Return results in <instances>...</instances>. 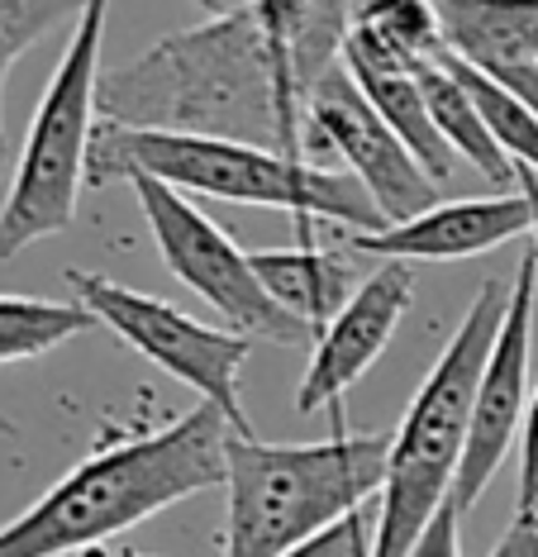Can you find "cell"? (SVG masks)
<instances>
[{
  "label": "cell",
  "mask_w": 538,
  "mask_h": 557,
  "mask_svg": "<svg viewBox=\"0 0 538 557\" xmlns=\"http://www.w3.org/2000/svg\"><path fill=\"white\" fill-rule=\"evenodd\" d=\"M68 286L76 290V306L96 324H106L120 344H130L138 358H148L152 367L191 386L210 410L224 414L234 434H253L239 396V372L253 352V338L234 334V329H210L191 320L186 310H176L172 300L144 296V290L120 286L100 272L68 268Z\"/></svg>",
  "instance_id": "obj_7"
},
{
  "label": "cell",
  "mask_w": 538,
  "mask_h": 557,
  "mask_svg": "<svg viewBox=\"0 0 538 557\" xmlns=\"http://www.w3.org/2000/svg\"><path fill=\"white\" fill-rule=\"evenodd\" d=\"M196 5H200L210 20H220V15H239V10H248L253 0H196Z\"/></svg>",
  "instance_id": "obj_27"
},
{
  "label": "cell",
  "mask_w": 538,
  "mask_h": 557,
  "mask_svg": "<svg viewBox=\"0 0 538 557\" xmlns=\"http://www.w3.org/2000/svg\"><path fill=\"white\" fill-rule=\"evenodd\" d=\"M301 5L310 10V15L325 24L329 34H339V39H343V15H349V0H301Z\"/></svg>",
  "instance_id": "obj_26"
},
{
  "label": "cell",
  "mask_w": 538,
  "mask_h": 557,
  "mask_svg": "<svg viewBox=\"0 0 538 557\" xmlns=\"http://www.w3.org/2000/svg\"><path fill=\"white\" fill-rule=\"evenodd\" d=\"M443 48L538 115V48L510 0H433Z\"/></svg>",
  "instance_id": "obj_13"
},
{
  "label": "cell",
  "mask_w": 538,
  "mask_h": 557,
  "mask_svg": "<svg viewBox=\"0 0 538 557\" xmlns=\"http://www.w3.org/2000/svg\"><path fill=\"white\" fill-rule=\"evenodd\" d=\"M415 82H419V96H425L433 129H439V138L448 144V153L457 162H472L491 186H515V162H510L501 148H496V138L486 134L481 115L472 110V100H467L463 86H457V77L443 67V58L429 62V67H419Z\"/></svg>",
  "instance_id": "obj_17"
},
{
  "label": "cell",
  "mask_w": 538,
  "mask_h": 557,
  "mask_svg": "<svg viewBox=\"0 0 538 557\" xmlns=\"http://www.w3.org/2000/svg\"><path fill=\"white\" fill-rule=\"evenodd\" d=\"M443 67L453 72L457 86L467 91L472 110H477L481 124H486V134L496 138V148H501L515 168L538 172V115H534V110L524 106L519 96H510L505 86L486 82L481 72H472L467 62H457L453 53H443Z\"/></svg>",
  "instance_id": "obj_19"
},
{
  "label": "cell",
  "mask_w": 538,
  "mask_h": 557,
  "mask_svg": "<svg viewBox=\"0 0 538 557\" xmlns=\"http://www.w3.org/2000/svg\"><path fill=\"white\" fill-rule=\"evenodd\" d=\"M130 557H144V553H130Z\"/></svg>",
  "instance_id": "obj_29"
},
{
  "label": "cell",
  "mask_w": 538,
  "mask_h": 557,
  "mask_svg": "<svg viewBox=\"0 0 538 557\" xmlns=\"http://www.w3.org/2000/svg\"><path fill=\"white\" fill-rule=\"evenodd\" d=\"M291 557H371V539H367V519H363V510L349 515L343 524H334L329 534L310 539L305 548H296Z\"/></svg>",
  "instance_id": "obj_21"
},
{
  "label": "cell",
  "mask_w": 538,
  "mask_h": 557,
  "mask_svg": "<svg viewBox=\"0 0 538 557\" xmlns=\"http://www.w3.org/2000/svg\"><path fill=\"white\" fill-rule=\"evenodd\" d=\"M510 282L486 276L463 324L443 344L439 362L419 382L405 420L395 424L387 448V476H381V519L371 557H405L409 543L425 534L433 510L448 500L463 458V438L472 420V391L486 367V352L496 344V329L505 314Z\"/></svg>",
  "instance_id": "obj_5"
},
{
  "label": "cell",
  "mask_w": 538,
  "mask_h": 557,
  "mask_svg": "<svg viewBox=\"0 0 538 557\" xmlns=\"http://www.w3.org/2000/svg\"><path fill=\"white\" fill-rule=\"evenodd\" d=\"M515 191L524 200V210H529V238H534V268H538V172L529 168H515Z\"/></svg>",
  "instance_id": "obj_25"
},
{
  "label": "cell",
  "mask_w": 538,
  "mask_h": 557,
  "mask_svg": "<svg viewBox=\"0 0 538 557\" xmlns=\"http://www.w3.org/2000/svg\"><path fill=\"white\" fill-rule=\"evenodd\" d=\"M391 434H339L325 443L224 438V557H291L363 510L387 476Z\"/></svg>",
  "instance_id": "obj_4"
},
{
  "label": "cell",
  "mask_w": 538,
  "mask_h": 557,
  "mask_svg": "<svg viewBox=\"0 0 538 557\" xmlns=\"http://www.w3.org/2000/svg\"><path fill=\"white\" fill-rule=\"evenodd\" d=\"M529 234V210L519 191L472 196V200H433L429 210L401 224H381L371 234H349V252H371L381 262H457L515 244Z\"/></svg>",
  "instance_id": "obj_12"
},
{
  "label": "cell",
  "mask_w": 538,
  "mask_h": 557,
  "mask_svg": "<svg viewBox=\"0 0 538 557\" xmlns=\"http://www.w3.org/2000/svg\"><path fill=\"white\" fill-rule=\"evenodd\" d=\"M96 320L76 300H34V296H0V367L34 362L62 348Z\"/></svg>",
  "instance_id": "obj_18"
},
{
  "label": "cell",
  "mask_w": 538,
  "mask_h": 557,
  "mask_svg": "<svg viewBox=\"0 0 538 557\" xmlns=\"http://www.w3.org/2000/svg\"><path fill=\"white\" fill-rule=\"evenodd\" d=\"M510 5L519 10L524 29H529V39H534V48H538V0H510Z\"/></svg>",
  "instance_id": "obj_28"
},
{
  "label": "cell",
  "mask_w": 538,
  "mask_h": 557,
  "mask_svg": "<svg viewBox=\"0 0 538 557\" xmlns=\"http://www.w3.org/2000/svg\"><path fill=\"white\" fill-rule=\"evenodd\" d=\"M86 0H0V172H5V82L10 67L53 29L82 15Z\"/></svg>",
  "instance_id": "obj_20"
},
{
  "label": "cell",
  "mask_w": 538,
  "mask_h": 557,
  "mask_svg": "<svg viewBox=\"0 0 538 557\" xmlns=\"http://www.w3.org/2000/svg\"><path fill=\"white\" fill-rule=\"evenodd\" d=\"M339 62L349 67V77L357 82V91L367 96V106L381 115V124H387V129L405 144V153L425 168V176L433 186H443L448 176H453L457 158L448 153V144L439 138V129H433L415 72L377 67V62H353V58H339Z\"/></svg>",
  "instance_id": "obj_16"
},
{
  "label": "cell",
  "mask_w": 538,
  "mask_h": 557,
  "mask_svg": "<svg viewBox=\"0 0 538 557\" xmlns=\"http://www.w3.org/2000/svg\"><path fill=\"white\" fill-rule=\"evenodd\" d=\"M134 186L138 206L158 252L168 262V272L182 282L186 290H196L200 300H210L215 310L229 320V329L243 338H262L277 348H310L315 329L301 324L296 314H286L272 296L258 286L253 262L234 238H229L210 214H200L182 191L152 182V176H124Z\"/></svg>",
  "instance_id": "obj_8"
},
{
  "label": "cell",
  "mask_w": 538,
  "mask_h": 557,
  "mask_svg": "<svg viewBox=\"0 0 538 557\" xmlns=\"http://www.w3.org/2000/svg\"><path fill=\"white\" fill-rule=\"evenodd\" d=\"M491 557H538V510H519L510 519V529L491 548Z\"/></svg>",
  "instance_id": "obj_24"
},
{
  "label": "cell",
  "mask_w": 538,
  "mask_h": 557,
  "mask_svg": "<svg viewBox=\"0 0 538 557\" xmlns=\"http://www.w3.org/2000/svg\"><path fill=\"white\" fill-rule=\"evenodd\" d=\"M534 300H538V268H534L529 252H524L515 276H510V296H505L501 329H496V344L486 352L477 391H472V420H467V438H463V458H457V476H453V491H448V505L457 510V519H467L477 510V500L486 496L491 476L501 472L510 448L519 443L524 405H529Z\"/></svg>",
  "instance_id": "obj_10"
},
{
  "label": "cell",
  "mask_w": 538,
  "mask_h": 557,
  "mask_svg": "<svg viewBox=\"0 0 538 557\" xmlns=\"http://www.w3.org/2000/svg\"><path fill=\"white\" fill-rule=\"evenodd\" d=\"M339 44L301 0H253L100 72L96 115L124 129L229 138L310 162L305 86L339 62Z\"/></svg>",
  "instance_id": "obj_1"
},
{
  "label": "cell",
  "mask_w": 538,
  "mask_h": 557,
  "mask_svg": "<svg viewBox=\"0 0 538 557\" xmlns=\"http://www.w3.org/2000/svg\"><path fill=\"white\" fill-rule=\"evenodd\" d=\"M305 138H310V162L339 158L349 168V176L377 206L381 224H401L439 200V186L405 153L401 138L381 124L343 62H329L305 86Z\"/></svg>",
  "instance_id": "obj_9"
},
{
  "label": "cell",
  "mask_w": 538,
  "mask_h": 557,
  "mask_svg": "<svg viewBox=\"0 0 538 557\" xmlns=\"http://www.w3.org/2000/svg\"><path fill=\"white\" fill-rule=\"evenodd\" d=\"M457 529H463V519H457V510L443 500L439 510H433V519L425 524V534L409 543L405 557H457Z\"/></svg>",
  "instance_id": "obj_23"
},
{
  "label": "cell",
  "mask_w": 538,
  "mask_h": 557,
  "mask_svg": "<svg viewBox=\"0 0 538 557\" xmlns=\"http://www.w3.org/2000/svg\"><path fill=\"white\" fill-rule=\"evenodd\" d=\"M443 53V24L433 0H349L339 58L419 72Z\"/></svg>",
  "instance_id": "obj_15"
},
{
  "label": "cell",
  "mask_w": 538,
  "mask_h": 557,
  "mask_svg": "<svg viewBox=\"0 0 538 557\" xmlns=\"http://www.w3.org/2000/svg\"><path fill=\"white\" fill-rule=\"evenodd\" d=\"M519 510H538V391H529L519 424Z\"/></svg>",
  "instance_id": "obj_22"
},
{
  "label": "cell",
  "mask_w": 538,
  "mask_h": 557,
  "mask_svg": "<svg viewBox=\"0 0 538 557\" xmlns=\"http://www.w3.org/2000/svg\"><path fill=\"white\" fill-rule=\"evenodd\" d=\"M124 176H152L172 191H196L210 200H234V206H267L296 214V230L310 244V224H349L353 234L381 230V214L367 191L349 172L319 168L267 153L253 144H229V138L200 134H162V129H124V124H96L91 148H86V186L100 191Z\"/></svg>",
  "instance_id": "obj_3"
},
{
  "label": "cell",
  "mask_w": 538,
  "mask_h": 557,
  "mask_svg": "<svg viewBox=\"0 0 538 557\" xmlns=\"http://www.w3.org/2000/svg\"><path fill=\"white\" fill-rule=\"evenodd\" d=\"M234 429L220 410L196 405L152 434L110 443L76 462L29 510L0 529V557H68L124 534L158 510H172L224 481V438Z\"/></svg>",
  "instance_id": "obj_2"
},
{
  "label": "cell",
  "mask_w": 538,
  "mask_h": 557,
  "mask_svg": "<svg viewBox=\"0 0 538 557\" xmlns=\"http://www.w3.org/2000/svg\"><path fill=\"white\" fill-rule=\"evenodd\" d=\"M409 300H415V268L409 262H381L357 290L343 300V310L315 334L310 367L296 386V410H339V400L371 372V362L387 352L401 329Z\"/></svg>",
  "instance_id": "obj_11"
},
{
  "label": "cell",
  "mask_w": 538,
  "mask_h": 557,
  "mask_svg": "<svg viewBox=\"0 0 538 557\" xmlns=\"http://www.w3.org/2000/svg\"><path fill=\"white\" fill-rule=\"evenodd\" d=\"M253 276L267 296L277 300L286 314H296L301 324H310L315 334L325 329L334 314L343 310V300L357 290V262L339 248H319V244H301V248H258L248 252Z\"/></svg>",
  "instance_id": "obj_14"
},
{
  "label": "cell",
  "mask_w": 538,
  "mask_h": 557,
  "mask_svg": "<svg viewBox=\"0 0 538 557\" xmlns=\"http://www.w3.org/2000/svg\"><path fill=\"white\" fill-rule=\"evenodd\" d=\"M110 0H86L72 20V39L53 82L38 100L10 191L0 200V258H20L38 238L72 230L76 200L86 191V148L96 134L100 44H106Z\"/></svg>",
  "instance_id": "obj_6"
}]
</instances>
